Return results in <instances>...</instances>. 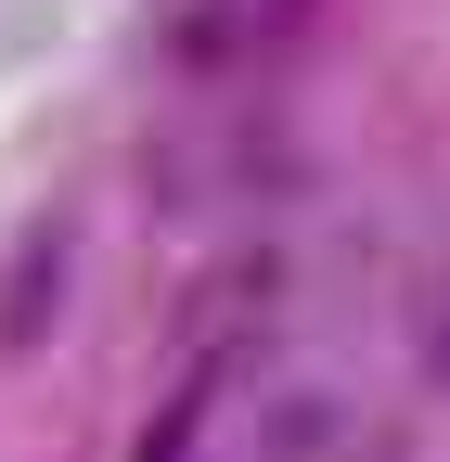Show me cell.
I'll use <instances>...</instances> for the list:
<instances>
[{
	"label": "cell",
	"instance_id": "277c9868",
	"mask_svg": "<svg viewBox=\"0 0 450 462\" xmlns=\"http://www.w3.org/2000/svg\"><path fill=\"white\" fill-rule=\"evenodd\" d=\"M437 385H450V321H437Z\"/></svg>",
	"mask_w": 450,
	"mask_h": 462
},
{
	"label": "cell",
	"instance_id": "7a4b0ae2",
	"mask_svg": "<svg viewBox=\"0 0 450 462\" xmlns=\"http://www.w3.org/2000/svg\"><path fill=\"white\" fill-rule=\"evenodd\" d=\"M52 296H65V231H26L14 245V270H0V360H26V346L52 334Z\"/></svg>",
	"mask_w": 450,
	"mask_h": 462
},
{
	"label": "cell",
	"instance_id": "6da1fadb",
	"mask_svg": "<svg viewBox=\"0 0 450 462\" xmlns=\"http://www.w3.org/2000/svg\"><path fill=\"white\" fill-rule=\"evenodd\" d=\"M258 309H270V257H219L193 296H181V346H193V385L232 360V346L258 334Z\"/></svg>",
	"mask_w": 450,
	"mask_h": 462
},
{
	"label": "cell",
	"instance_id": "3957f363",
	"mask_svg": "<svg viewBox=\"0 0 450 462\" xmlns=\"http://www.w3.org/2000/svg\"><path fill=\"white\" fill-rule=\"evenodd\" d=\"M334 437V398H284V411H270V449H284V462H309Z\"/></svg>",
	"mask_w": 450,
	"mask_h": 462
}]
</instances>
